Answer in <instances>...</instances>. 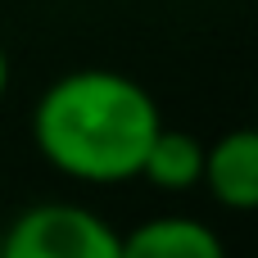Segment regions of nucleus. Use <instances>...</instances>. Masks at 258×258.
<instances>
[{
  "mask_svg": "<svg viewBox=\"0 0 258 258\" xmlns=\"http://www.w3.org/2000/svg\"><path fill=\"white\" fill-rule=\"evenodd\" d=\"M122 258H227V240L204 218L163 213L122 231Z\"/></svg>",
  "mask_w": 258,
  "mask_h": 258,
  "instance_id": "20e7f679",
  "label": "nucleus"
},
{
  "mask_svg": "<svg viewBox=\"0 0 258 258\" xmlns=\"http://www.w3.org/2000/svg\"><path fill=\"white\" fill-rule=\"evenodd\" d=\"M5 95H9V50L0 41V104H5Z\"/></svg>",
  "mask_w": 258,
  "mask_h": 258,
  "instance_id": "423d86ee",
  "label": "nucleus"
},
{
  "mask_svg": "<svg viewBox=\"0 0 258 258\" xmlns=\"http://www.w3.org/2000/svg\"><path fill=\"white\" fill-rule=\"evenodd\" d=\"M200 190L227 213H254L258 204V132L231 127L218 141H204Z\"/></svg>",
  "mask_w": 258,
  "mask_h": 258,
  "instance_id": "7ed1b4c3",
  "label": "nucleus"
},
{
  "mask_svg": "<svg viewBox=\"0 0 258 258\" xmlns=\"http://www.w3.org/2000/svg\"><path fill=\"white\" fill-rule=\"evenodd\" d=\"M200 177H204V141L195 132L163 122L136 181H145L163 195H190V190H200Z\"/></svg>",
  "mask_w": 258,
  "mask_h": 258,
  "instance_id": "39448f33",
  "label": "nucleus"
},
{
  "mask_svg": "<svg viewBox=\"0 0 258 258\" xmlns=\"http://www.w3.org/2000/svg\"><path fill=\"white\" fill-rule=\"evenodd\" d=\"M163 127V109L145 82L118 68L59 73L32 104V145L68 181L122 186L141 177V163Z\"/></svg>",
  "mask_w": 258,
  "mask_h": 258,
  "instance_id": "f257e3e1",
  "label": "nucleus"
},
{
  "mask_svg": "<svg viewBox=\"0 0 258 258\" xmlns=\"http://www.w3.org/2000/svg\"><path fill=\"white\" fill-rule=\"evenodd\" d=\"M0 258H122V231L77 200H36L0 227Z\"/></svg>",
  "mask_w": 258,
  "mask_h": 258,
  "instance_id": "f03ea898",
  "label": "nucleus"
}]
</instances>
